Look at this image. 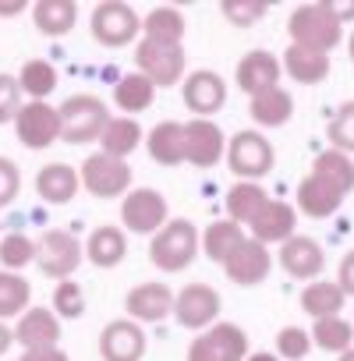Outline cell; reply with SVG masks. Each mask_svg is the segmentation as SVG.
<instances>
[{
    "label": "cell",
    "instance_id": "6da1fadb",
    "mask_svg": "<svg viewBox=\"0 0 354 361\" xmlns=\"http://www.w3.org/2000/svg\"><path fill=\"white\" fill-rule=\"evenodd\" d=\"M199 255V227L185 216L177 220H166L156 234H152V245H149V259L156 269L163 273H181L195 262Z\"/></svg>",
    "mask_w": 354,
    "mask_h": 361
},
{
    "label": "cell",
    "instance_id": "7a4b0ae2",
    "mask_svg": "<svg viewBox=\"0 0 354 361\" xmlns=\"http://www.w3.org/2000/svg\"><path fill=\"white\" fill-rule=\"evenodd\" d=\"M287 32H291V47H305V50H315L326 57L343 39V25L333 18V11L326 4H301L287 18Z\"/></svg>",
    "mask_w": 354,
    "mask_h": 361
},
{
    "label": "cell",
    "instance_id": "3957f363",
    "mask_svg": "<svg viewBox=\"0 0 354 361\" xmlns=\"http://www.w3.org/2000/svg\"><path fill=\"white\" fill-rule=\"evenodd\" d=\"M57 117H61V138L68 145H85V142H99L106 121H110V110L99 96H68L61 106H57Z\"/></svg>",
    "mask_w": 354,
    "mask_h": 361
},
{
    "label": "cell",
    "instance_id": "277c9868",
    "mask_svg": "<svg viewBox=\"0 0 354 361\" xmlns=\"http://www.w3.org/2000/svg\"><path fill=\"white\" fill-rule=\"evenodd\" d=\"M89 25H92L96 43H103V47H110V50H121V47L135 43L138 32H142L138 11H135L131 4H124V0H103V4H96Z\"/></svg>",
    "mask_w": 354,
    "mask_h": 361
},
{
    "label": "cell",
    "instance_id": "5b68a950",
    "mask_svg": "<svg viewBox=\"0 0 354 361\" xmlns=\"http://www.w3.org/2000/svg\"><path fill=\"white\" fill-rule=\"evenodd\" d=\"M227 166L241 177V180H255L259 185V177H266L276 163V152L269 145V138L262 131H238L231 142H227Z\"/></svg>",
    "mask_w": 354,
    "mask_h": 361
},
{
    "label": "cell",
    "instance_id": "8992f818",
    "mask_svg": "<svg viewBox=\"0 0 354 361\" xmlns=\"http://www.w3.org/2000/svg\"><path fill=\"white\" fill-rule=\"evenodd\" d=\"M85 252H82V241L71 234V231H47L39 241H36V266L50 276V280H71V273L82 266Z\"/></svg>",
    "mask_w": 354,
    "mask_h": 361
},
{
    "label": "cell",
    "instance_id": "52a82bcc",
    "mask_svg": "<svg viewBox=\"0 0 354 361\" xmlns=\"http://www.w3.org/2000/svg\"><path fill=\"white\" fill-rule=\"evenodd\" d=\"M245 357H248V333L234 322H216L202 329L188 347V361H245Z\"/></svg>",
    "mask_w": 354,
    "mask_h": 361
},
{
    "label": "cell",
    "instance_id": "ba28073f",
    "mask_svg": "<svg viewBox=\"0 0 354 361\" xmlns=\"http://www.w3.org/2000/svg\"><path fill=\"white\" fill-rule=\"evenodd\" d=\"M78 180H82V188L96 199H121V195L131 192V166L124 159L96 152L82 163Z\"/></svg>",
    "mask_w": 354,
    "mask_h": 361
},
{
    "label": "cell",
    "instance_id": "9c48e42d",
    "mask_svg": "<svg viewBox=\"0 0 354 361\" xmlns=\"http://www.w3.org/2000/svg\"><path fill=\"white\" fill-rule=\"evenodd\" d=\"M135 68L156 89H170L177 82H185V47H159V43L142 39L135 47Z\"/></svg>",
    "mask_w": 354,
    "mask_h": 361
},
{
    "label": "cell",
    "instance_id": "30bf717a",
    "mask_svg": "<svg viewBox=\"0 0 354 361\" xmlns=\"http://www.w3.org/2000/svg\"><path fill=\"white\" fill-rule=\"evenodd\" d=\"M220 308H224V301H220V294H216L209 283H188V287L177 290L170 315L181 322L185 329H199V333H202V329L216 326Z\"/></svg>",
    "mask_w": 354,
    "mask_h": 361
},
{
    "label": "cell",
    "instance_id": "8fae6325",
    "mask_svg": "<svg viewBox=\"0 0 354 361\" xmlns=\"http://www.w3.org/2000/svg\"><path fill=\"white\" fill-rule=\"evenodd\" d=\"M224 156H227V135L220 131V124L213 117L209 121H202V117L185 121V163L209 170Z\"/></svg>",
    "mask_w": 354,
    "mask_h": 361
},
{
    "label": "cell",
    "instance_id": "7c38bea8",
    "mask_svg": "<svg viewBox=\"0 0 354 361\" xmlns=\"http://www.w3.org/2000/svg\"><path fill=\"white\" fill-rule=\"evenodd\" d=\"M15 135L25 149H47L61 138V117L57 106L50 103H22L18 117H15Z\"/></svg>",
    "mask_w": 354,
    "mask_h": 361
},
{
    "label": "cell",
    "instance_id": "4fadbf2b",
    "mask_svg": "<svg viewBox=\"0 0 354 361\" xmlns=\"http://www.w3.org/2000/svg\"><path fill=\"white\" fill-rule=\"evenodd\" d=\"M121 220L131 234H156L166 224V199L156 188H131L121 202Z\"/></svg>",
    "mask_w": 354,
    "mask_h": 361
},
{
    "label": "cell",
    "instance_id": "5bb4252c",
    "mask_svg": "<svg viewBox=\"0 0 354 361\" xmlns=\"http://www.w3.org/2000/svg\"><path fill=\"white\" fill-rule=\"evenodd\" d=\"M181 96H185V106H188L195 117L209 121V114L224 110V103H227V82H224L216 71L202 68V71H192V75H185Z\"/></svg>",
    "mask_w": 354,
    "mask_h": 361
},
{
    "label": "cell",
    "instance_id": "9a60e30c",
    "mask_svg": "<svg viewBox=\"0 0 354 361\" xmlns=\"http://www.w3.org/2000/svg\"><path fill=\"white\" fill-rule=\"evenodd\" d=\"M124 319H131V322H163L170 312H173V290L166 287V283H156V280H149V283H138V287H131L128 290V298H124Z\"/></svg>",
    "mask_w": 354,
    "mask_h": 361
},
{
    "label": "cell",
    "instance_id": "2e32d148",
    "mask_svg": "<svg viewBox=\"0 0 354 361\" xmlns=\"http://www.w3.org/2000/svg\"><path fill=\"white\" fill-rule=\"evenodd\" d=\"M103 361H142L145 357V329L131 319H114L99 333Z\"/></svg>",
    "mask_w": 354,
    "mask_h": 361
},
{
    "label": "cell",
    "instance_id": "e0dca14e",
    "mask_svg": "<svg viewBox=\"0 0 354 361\" xmlns=\"http://www.w3.org/2000/svg\"><path fill=\"white\" fill-rule=\"evenodd\" d=\"M269 269H273L269 248L259 245V241H252V238H245V241L231 252V259L224 262V273H227L238 287H255V283H262V280L269 276Z\"/></svg>",
    "mask_w": 354,
    "mask_h": 361
},
{
    "label": "cell",
    "instance_id": "ac0fdd59",
    "mask_svg": "<svg viewBox=\"0 0 354 361\" xmlns=\"http://www.w3.org/2000/svg\"><path fill=\"white\" fill-rule=\"evenodd\" d=\"M294 227H298V213H294V206H287V202H280V199H269V202L252 216V224H248L252 241H259V245H266V248L291 241V238H294Z\"/></svg>",
    "mask_w": 354,
    "mask_h": 361
},
{
    "label": "cell",
    "instance_id": "d6986e66",
    "mask_svg": "<svg viewBox=\"0 0 354 361\" xmlns=\"http://www.w3.org/2000/svg\"><path fill=\"white\" fill-rule=\"evenodd\" d=\"M280 266L294 280H319V273L326 269V252L315 238L294 234L291 241L280 245Z\"/></svg>",
    "mask_w": 354,
    "mask_h": 361
},
{
    "label": "cell",
    "instance_id": "ffe728a7",
    "mask_svg": "<svg viewBox=\"0 0 354 361\" xmlns=\"http://www.w3.org/2000/svg\"><path fill=\"white\" fill-rule=\"evenodd\" d=\"M15 343H22L25 350H47V347H61V319L50 308H25L18 315V326L11 329Z\"/></svg>",
    "mask_w": 354,
    "mask_h": 361
},
{
    "label": "cell",
    "instance_id": "44dd1931",
    "mask_svg": "<svg viewBox=\"0 0 354 361\" xmlns=\"http://www.w3.org/2000/svg\"><path fill=\"white\" fill-rule=\"evenodd\" d=\"M280 75H283V68H280V61H276L269 50H252V54L241 57L234 78H238L241 92L259 96V92H266V89H276V85H280Z\"/></svg>",
    "mask_w": 354,
    "mask_h": 361
},
{
    "label": "cell",
    "instance_id": "7402d4cb",
    "mask_svg": "<svg viewBox=\"0 0 354 361\" xmlns=\"http://www.w3.org/2000/svg\"><path fill=\"white\" fill-rule=\"evenodd\" d=\"M78 188H82V180L71 163H47L36 173V192L47 206H68L78 195Z\"/></svg>",
    "mask_w": 354,
    "mask_h": 361
},
{
    "label": "cell",
    "instance_id": "603a6c76",
    "mask_svg": "<svg viewBox=\"0 0 354 361\" xmlns=\"http://www.w3.org/2000/svg\"><path fill=\"white\" fill-rule=\"evenodd\" d=\"M82 252H85V259H89L92 266L114 269V266H121L124 255H128V238H124L121 227L103 224V227H96V231L89 234V241L82 245Z\"/></svg>",
    "mask_w": 354,
    "mask_h": 361
},
{
    "label": "cell",
    "instance_id": "cb8c5ba5",
    "mask_svg": "<svg viewBox=\"0 0 354 361\" xmlns=\"http://www.w3.org/2000/svg\"><path fill=\"white\" fill-rule=\"evenodd\" d=\"M145 149L159 166H177L185 163V124L181 121H159L145 135Z\"/></svg>",
    "mask_w": 354,
    "mask_h": 361
},
{
    "label": "cell",
    "instance_id": "d4e9b609",
    "mask_svg": "<svg viewBox=\"0 0 354 361\" xmlns=\"http://www.w3.org/2000/svg\"><path fill=\"white\" fill-rule=\"evenodd\" d=\"M343 206V195L336 188H329L326 180H319L315 173H308L301 185H298V209L312 220H326Z\"/></svg>",
    "mask_w": 354,
    "mask_h": 361
},
{
    "label": "cell",
    "instance_id": "484cf974",
    "mask_svg": "<svg viewBox=\"0 0 354 361\" xmlns=\"http://www.w3.org/2000/svg\"><path fill=\"white\" fill-rule=\"evenodd\" d=\"M248 114H252V121H255L259 128H283V124L294 117V96H291L283 85L266 89V92L252 96Z\"/></svg>",
    "mask_w": 354,
    "mask_h": 361
},
{
    "label": "cell",
    "instance_id": "4316f807",
    "mask_svg": "<svg viewBox=\"0 0 354 361\" xmlns=\"http://www.w3.org/2000/svg\"><path fill=\"white\" fill-rule=\"evenodd\" d=\"M142 145V128L135 117H110L103 135H99V152L103 156H114V159H124Z\"/></svg>",
    "mask_w": 354,
    "mask_h": 361
},
{
    "label": "cell",
    "instance_id": "83f0119b",
    "mask_svg": "<svg viewBox=\"0 0 354 361\" xmlns=\"http://www.w3.org/2000/svg\"><path fill=\"white\" fill-rule=\"evenodd\" d=\"M32 22L43 36H68L78 22V4L75 0H36Z\"/></svg>",
    "mask_w": 354,
    "mask_h": 361
},
{
    "label": "cell",
    "instance_id": "f1b7e54d",
    "mask_svg": "<svg viewBox=\"0 0 354 361\" xmlns=\"http://www.w3.org/2000/svg\"><path fill=\"white\" fill-rule=\"evenodd\" d=\"M280 68H283L298 85H319V82L329 75V57H326V54H315V50H305V47H287Z\"/></svg>",
    "mask_w": 354,
    "mask_h": 361
},
{
    "label": "cell",
    "instance_id": "f546056e",
    "mask_svg": "<svg viewBox=\"0 0 354 361\" xmlns=\"http://www.w3.org/2000/svg\"><path fill=\"white\" fill-rule=\"evenodd\" d=\"M145 43H159V47H181L185 39V15L177 8H152L142 22Z\"/></svg>",
    "mask_w": 354,
    "mask_h": 361
},
{
    "label": "cell",
    "instance_id": "4dcf8cb0",
    "mask_svg": "<svg viewBox=\"0 0 354 361\" xmlns=\"http://www.w3.org/2000/svg\"><path fill=\"white\" fill-rule=\"evenodd\" d=\"M312 173H315L319 180H326L329 188H336L343 199L354 192V159L343 156V152H336V149L319 152L315 163H312Z\"/></svg>",
    "mask_w": 354,
    "mask_h": 361
},
{
    "label": "cell",
    "instance_id": "1f68e13d",
    "mask_svg": "<svg viewBox=\"0 0 354 361\" xmlns=\"http://www.w3.org/2000/svg\"><path fill=\"white\" fill-rule=\"evenodd\" d=\"M269 202V195L262 192V185H255V180H238V185L227 192V220H234L238 227H248L252 216Z\"/></svg>",
    "mask_w": 354,
    "mask_h": 361
},
{
    "label": "cell",
    "instance_id": "d6a6232c",
    "mask_svg": "<svg viewBox=\"0 0 354 361\" xmlns=\"http://www.w3.org/2000/svg\"><path fill=\"white\" fill-rule=\"evenodd\" d=\"M248 234H245V227H238L234 220H216V224H209L206 227V234L199 238V245H202V252L213 259V262H227L231 259V252L245 241Z\"/></svg>",
    "mask_w": 354,
    "mask_h": 361
},
{
    "label": "cell",
    "instance_id": "836d02e7",
    "mask_svg": "<svg viewBox=\"0 0 354 361\" xmlns=\"http://www.w3.org/2000/svg\"><path fill=\"white\" fill-rule=\"evenodd\" d=\"M152 99H156V85H152L145 75H138V71L124 75V78L114 85V103H117V110H124V114H142V110L152 106Z\"/></svg>",
    "mask_w": 354,
    "mask_h": 361
},
{
    "label": "cell",
    "instance_id": "e575fe53",
    "mask_svg": "<svg viewBox=\"0 0 354 361\" xmlns=\"http://www.w3.org/2000/svg\"><path fill=\"white\" fill-rule=\"evenodd\" d=\"M343 290L333 283V280H315L301 290V308L312 315V319H329V315H340L343 312Z\"/></svg>",
    "mask_w": 354,
    "mask_h": 361
},
{
    "label": "cell",
    "instance_id": "d590c367",
    "mask_svg": "<svg viewBox=\"0 0 354 361\" xmlns=\"http://www.w3.org/2000/svg\"><path fill=\"white\" fill-rule=\"evenodd\" d=\"M18 89L32 103H47V96L57 89V68L50 61H25L18 71Z\"/></svg>",
    "mask_w": 354,
    "mask_h": 361
},
{
    "label": "cell",
    "instance_id": "8d00e7d4",
    "mask_svg": "<svg viewBox=\"0 0 354 361\" xmlns=\"http://www.w3.org/2000/svg\"><path fill=\"white\" fill-rule=\"evenodd\" d=\"M312 343L329 350V354H343L354 347V326L343 319V315H329V319H315L312 326Z\"/></svg>",
    "mask_w": 354,
    "mask_h": 361
},
{
    "label": "cell",
    "instance_id": "74e56055",
    "mask_svg": "<svg viewBox=\"0 0 354 361\" xmlns=\"http://www.w3.org/2000/svg\"><path fill=\"white\" fill-rule=\"evenodd\" d=\"M29 298H32V287H29V280L22 273L0 269V322L18 319L29 308Z\"/></svg>",
    "mask_w": 354,
    "mask_h": 361
},
{
    "label": "cell",
    "instance_id": "f35d334b",
    "mask_svg": "<svg viewBox=\"0 0 354 361\" xmlns=\"http://www.w3.org/2000/svg\"><path fill=\"white\" fill-rule=\"evenodd\" d=\"M36 262V241L25 238V234H8L4 241H0V266H4L8 273H18L25 266Z\"/></svg>",
    "mask_w": 354,
    "mask_h": 361
},
{
    "label": "cell",
    "instance_id": "ab89813d",
    "mask_svg": "<svg viewBox=\"0 0 354 361\" xmlns=\"http://www.w3.org/2000/svg\"><path fill=\"white\" fill-rule=\"evenodd\" d=\"M326 135H329V149H336V152H343V156H354V99L343 103V106L333 114Z\"/></svg>",
    "mask_w": 354,
    "mask_h": 361
},
{
    "label": "cell",
    "instance_id": "60d3db41",
    "mask_svg": "<svg viewBox=\"0 0 354 361\" xmlns=\"http://www.w3.org/2000/svg\"><path fill=\"white\" fill-rule=\"evenodd\" d=\"M57 319H78L82 312H85V290H82V283H75V280H61L57 287H54V308H50Z\"/></svg>",
    "mask_w": 354,
    "mask_h": 361
},
{
    "label": "cell",
    "instance_id": "b9f144b4",
    "mask_svg": "<svg viewBox=\"0 0 354 361\" xmlns=\"http://www.w3.org/2000/svg\"><path fill=\"white\" fill-rule=\"evenodd\" d=\"M308 350H312V336L301 326H283L276 333V357H283V361H305Z\"/></svg>",
    "mask_w": 354,
    "mask_h": 361
},
{
    "label": "cell",
    "instance_id": "7bdbcfd3",
    "mask_svg": "<svg viewBox=\"0 0 354 361\" xmlns=\"http://www.w3.org/2000/svg\"><path fill=\"white\" fill-rule=\"evenodd\" d=\"M220 11L234 29H252L266 15V4H259V0H224Z\"/></svg>",
    "mask_w": 354,
    "mask_h": 361
},
{
    "label": "cell",
    "instance_id": "ee69618b",
    "mask_svg": "<svg viewBox=\"0 0 354 361\" xmlns=\"http://www.w3.org/2000/svg\"><path fill=\"white\" fill-rule=\"evenodd\" d=\"M18 192H22V170H18V163L8 159V156H0V209H8L18 199Z\"/></svg>",
    "mask_w": 354,
    "mask_h": 361
},
{
    "label": "cell",
    "instance_id": "f6af8a7d",
    "mask_svg": "<svg viewBox=\"0 0 354 361\" xmlns=\"http://www.w3.org/2000/svg\"><path fill=\"white\" fill-rule=\"evenodd\" d=\"M22 110V89H18V78L15 75H0V124H15Z\"/></svg>",
    "mask_w": 354,
    "mask_h": 361
},
{
    "label": "cell",
    "instance_id": "bcb514c9",
    "mask_svg": "<svg viewBox=\"0 0 354 361\" xmlns=\"http://www.w3.org/2000/svg\"><path fill=\"white\" fill-rule=\"evenodd\" d=\"M336 287L343 290V298H354V248L340 259V273H336Z\"/></svg>",
    "mask_w": 354,
    "mask_h": 361
},
{
    "label": "cell",
    "instance_id": "7dc6e473",
    "mask_svg": "<svg viewBox=\"0 0 354 361\" xmlns=\"http://www.w3.org/2000/svg\"><path fill=\"white\" fill-rule=\"evenodd\" d=\"M18 361H71L61 347H47V350H25Z\"/></svg>",
    "mask_w": 354,
    "mask_h": 361
},
{
    "label": "cell",
    "instance_id": "c3c4849f",
    "mask_svg": "<svg viewBox=\"0 0 354 361\" xmlns=\"http://www.w3.org/2000/svg\"><path fill=\"white\" fill-rule=\"evenodd\" d=\"M22 11H29V0H0V18H18Z\"/></svg>",
    "mask_w": 354,
    "mask_h": 361
},
{
    "label": "cell",
    "instance_id": "681fc988",
    "mask_svg": "<svg viewBox=\"0 0 354 361\" xmlns=\"http://www.w3.org/2000/svg\"><path fill=\"white\" fill-rule=\"evenodd\" d=\"M329 11H333V18L340 22V25H347L350 18H354V0H350V4H326Z\"/></svg>",
    "mask_w": 354,
    "mask_h": 361
},
{
    "label": "cell",
    "instance_id": "f907efd6",
    "mask_svg": "<svg viewBox=\"0 0 354 361\" xmlns=\"http://www.w3.org/2000/svg\"><path fill=\"white\" fill-rule=\"evenodd\" d=\"M15 343V336H11V329L4 326V322H0V357H4L8 354V347Z\"/></svg>",
    "mask_w": 354,
    "mask_h": 361
},
{
    "label": "cell",
    "instance_id": "816d5d0a",
    "mask_svg": "<svg viewBox=\"0 0 354 361\" xmlns=\"http://www.w3.org/2000/svg\"><path fill=\"white\" fill-rule=\"evenodd\" d=\"M245 361H280L276 354H269V350H259V354H248Z\"/></svg>",
    "mask_w": 354,
    "mask_h": 361
},
{
    "label": "cell",
    "instance_id": "f5cc1de1",
    "mask_svg": "<svg viewBox=\"0 0 354 361\" xmlns=\"http://www.w3.org/2000/svg\"><path fill=\"white\" fill-rule=\"evenodd\" d=\"M340 361H354V347H350V350H343V354H340Z\"/></svg>",
    "mask_w": 354,
    "mask_h": 361
},
{
    "label": "cell",
    "instance_id": "db71d44e",
    "mask_svg": "<svg viewBox=\"0 0 354 361\" xmlns=\"http://www.w3.org/2000/svg\"><path fill=\"white\" fill-rule=\"evenodd\" d=\"M347 54H350V61H354V32H350V43H347Z\"/></svg>",
    "mask_w": 354,
    "mask_h": 361
}]
</instances>
